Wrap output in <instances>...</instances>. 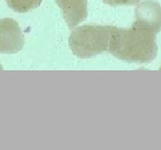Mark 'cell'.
Segmentation results:
<instances>
[{
  "mask_svg": "<svg viewBox=\"0 0 161 150\" xmlns=\"http://www.w3.org/2000/svg\"><path fill=\"white\" fill-rule=\"evenodd\" d=\"M8 6L17 13H26L38 7L43 0H6Z\"/></svg>",
  "mask_w": 161,
  "mask_h": 150,
  "instance_id": "8992f818",
  "label": "cell"
},
{
  "mask_svg": "<svg viewBox=\"0 0 161 150\" xmlns=\"http://www.w3.org/2000/svg\"><path fill=\"white\" fill-rule=\"evenodd\" d=\"M160 70H161V68H160Z\"/></svg>",
  "mask_w": 161,
  "mask_h": 150,
  "instance_id": "ba28073f",
  "label": "cell"
},
{
  "mask_svg": "<svg viewBox=\"0 0 161 150\" xmlns=\"http://www.w3.org/2000/svg\"><path fill=\"white\" fill-rule=\"evenodd\" d=\"M113 26L84 25L79 27L69 37V47L79 58H91L107 51Z\"/></svg>",
  "mask_w": 161,
  "mask_h": 150,
  "instance_id": "7a4b0ae2",
  "label": "cell"
},
{
  "mask_svg": "<svg viewBox=\"0 0 161 150\" xmlns=\"http://www.w3.org/2000/svg\"><path fill=\"white\" fill-rule=\"evenodd\" d=\"M156 35L132 26L130 29L113 27L108 51L117 58L135 63H148L157 55Z\"/></svg>",
  "mask_w": 161,
  "mask_h": 150,
  "instance_id": "6da1fadb",
  "label": "cell"
},
{
  "mask_svg": "<svg viewBox=\"0 0 161 150\" xmlns=\"http://www.w3.org/2000/svg\"><path fill=\"white\" fill-rule=\"evenodd\" d=\"M70 29L76 28L87 18V0H56Z\"/></svg>",
  "mask_w": 161,
  "mask_h": 150,
  "instance_id": "5b68a950",
  "label": "cell"
},
{
  "mask_svg": "<svg viewBox=\"0 0 161 150\" xmlns=\"http://www.w3.org/2000/svg\"><path fill=\"white\" fill-rule=\"evenodd\" d=\"M134 27L156 35L161 31V6L158 2L147 0L138 4L135 9Z\"/></svg>",
  "mask_w": 161,
  "mask_h": 150,
  "instance_id": "3957f363",
  "label": "cell"
},
{
  "mask_svg": "<svg viewBox=\"0 0 161 150\" xmlns=\"http://www.w3.org/2000/svg\"><path fill=\"white\" fill-rule=\"evenodd\" d=\"M103 2L110 6H120V5H134L140 2V0H103Z\"/></svg>",
  "mask_w": 161,
  "mask_h": 150,
  "instance_id": "52a82bcc",
  "label": "cell"
},
{
  "mask_svg": "<svg viewBox=\"0 0 161 150\" xmlns=\"http://www.w3.org/2000/svg\"><path fill=\"white\" fill-rule=\"evenodd\" d=\"M24 44V35L18 24L10 18L0 20V53H17Z\"/></svg>",
  "mask_w": 161,
  "mask_h": 150,
  "instance_id": "277c9868",
  "label": "cell"
}]
</instances>
